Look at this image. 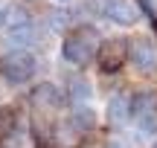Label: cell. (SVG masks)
<instances>
[{
  "instance_id": "cell-1",
  "label": "cell",
  "mask_w": 157,
  "mask_h": 148,
  "mask_svg": "<svg viewBox=\"0 0 157 148\" xmlns=\"http://www.w3.org/2000/svg\"><path fill=\"white\" fill-rule=\"evenodd\" d=\"M99 44H102V38L96 32V26L78 23L61 38V58L67 64H73V67H87L90 61H96Z\"/></svg>"
},
{
  "instance_id": "cell-2",
  "label": "cell",
  "mask_w": 157,
  "mask_h": 148,
  "mask_svg": "<svg viewBox=\"0 0 157 148\" xmlns=\"http://www.w3.org/2000/svg\"><path fill=\"white\" fill-rule=\"evenodd\" d=\"M38 73V58L29 50H9L0 55V79L9 84H29Z\"/></svg>"
},
{
  "instance_id": "cell-3",
  "label": "cell",
  "mask_w": 157,
  "mask_h": 148,
  "mask_svg": "<svg viewBox=\"0 0 157 148\" xmlns=\"http://www.w3.org/2000/svg\"><path fill=\"white\" fill-rule=\"evenodd\" d=\"M128 110L131 119L140 125V131L157 134V90L151 87H140L128 96Z\"/></svg>"
},
{
  "instance_id": "cell-4",
  "label": "cell",
  "mask_w": 157,
  "mask_h": 148,
  "mask_svg": "<svg viewBox=\"0 0 157 148\" xmlns=\"http://www.w3.org/2000/svg\"><path fill=\"white\" fill-rule=\"evenodd\" d=\"M128 64V38H102L99 52H96V67L102 70L105 76H113Z\"/></svg>"
},
{
  "instance_id": "cell-5",
  "label": "cell",
  "mask_w": 157,
  "mask_h": 148,
  "mask_svg": "<svg viewBox=\"0 0 157 148\" xmlns=\"http://www.w3.org/2000/svg\"><path fill=\"white\" fill-rule=\"evenodd\" d=\"M128 61L140 76H154L157 73V41L148 35H137L128 41Z\"/></svg>"
},
{
  "instance_id": "cell-6",
  "label": "cell",
  "mask_w": 157,
  "mask_h": 148,
  "mask_svg": "<svg viewBox=\"0 0 157 148\" xmlns=\"http://www.w3.org/2000/svg\"><path fill=\"white\" fill-rule=\"evenodd\" d=\"M99 6H102V15L111 23H117V26H134L143 17L137 0H102Z\"/></svg>"
},
{
  "instance_id": "cell-7",
  "label": "cell",
  "mask_w": 157,
  "mask_h": 148,
  "mask_svg": "<svg viewBox=\"0 0 157 148\" xmlns=\"http://www.w3.org/2000/svg\"><path fill=\"white\" fill-rule=\"evenodd\" d=\"M29 102L38 113H52L64 105V90L52 81H38V84L29 90Z\"/></svg>"
},
{
  "instance_id": "cell-8",
  "label": "cell",
  "mask_w": 157,
  "mask_h": 148,
  "mask_svg": "<svg viewBox=\"0 0 157 148\" xmlns=\"http://www.w3.org/2000/svg\"><path fill=\"white\" fill-rule=\"evenodd\" d=\"M67 122L73 125L76 134H93L96 125H99V116H96V110L90 108V105H76V108L70 110Z\"/></svg>"
},
{
  "instance_id": "cell-9",
  "label": "cell",
  "mask_w": 157,
  "mask_h": 148,
  "mask_svg": "<svg viewBox=\"0 0 157 148\" xmlns=\"http://www.w3.org/2000/svg\"><path fill=\"white\" fill-rule=\"evenodd\" d=\"M90 96H93V84H90L84 76H73L67 79V90H64V99H70V105H90Z\"/></svg>"
},
{
  "instance_id": "cell-10",
  "label": "cell",
  "mask_w": 157,
  "mask_h": 148,
  "mask_svg": "<svg viewBox=\"0 0 157 148\" xmlns=\"http://www.w3.org/2000/svg\"><path fill=\"white\" fill-rule=\"evenodd\" d=\"M105 113H108V122H111L113 128H122L125 122L131 119V110H128V96H125V93H113V96L108 99Z\"/></svg>"
},
{
  "instance_id": "cell-11",
  "label": "cell",
  "mask_w": 157,
  "mask_h": 148,
  "mask_svg": "<svg viewBox=\"0 0 157 148\" xmlns=\"http://www.w3.org/2000/svg\"><path fill=\"white\" fill-rule=\"evenodd\" d=\"M17 131V110L12 105H0V145Z\"/></svg>"
},
{
  "instance_id": "cell-12",
  "label": "cell",
  "mask_w": 157,
  "mask_h": 148,
  "mask_svg": "<svg viewBox=\"0 0 157 148\" xmlns=\"http://www.w3.org/2000/svg\"><path fill=\"white\" fill-rule=\"evenodd\" d=\"M67 23H70V12H52V15H50V26L52 29H61V26H67Z\"/></svg>"
},
{
  "instance_id": "cell-13",
  "label": "cell",
  "mask_w": 157,
  "mask_h": 148,
  "mask_svg": "<svg viewBox=\"0 0 157 148\" xmlns=\"http://www.w3.org/2000/svg\"><path fill=\"white\" fill-rule=\"evenodd\" d=\"M102 148H131L128 142H125V139H119V137H108L105 139V145Z\"/></svg>"
},
{
  "instance_id": "cell-14",
  "label": "cell",
  "mask_w": 157,
  "mask_h": 148,
  "mask_svg": "<svg viewBox=\"0 0 157 148\" xmlns=\"http://www.w3.org/2000/svg\"><path fill=\"white\" fill-rule=\"evenodd\" d=\"M3 26H6V6L0 3V29H3Z\"/></svg>"
},
{
  "instance_id": "cell-15",
  "label": "cell",
  "mask_w": 157,
  "mask_h": 148,
  "mask_svg": "<svg viewBox=\"0 0 157 148\" xmlns=\"http://www.w3.org/2000/svg\"><path fill=\"white\" fill-rule=\"evenodd\" d=\"M52 3H58V6H67V3H73V0H52Z\"/></svg>"
},
{
  "instance_id": "cell-16",
  "label": "cell",
  "mask_w": 157,
  "mask_h": 148,
  "mask_svg": "<svg viewBox=\"0 0 157 148\" xmlns=\"http://www.w3.org/2000/svg\"><path fill=\"white\" fill-rule=\"evenodd\" d=\"M47 148H64V145H56V142H52V145H47Z\"/></svg>"
},
{
  "instance_id": "cell-17",
  "label": "cell",
  "mask_w": 157,
  "mask_h": 148,
  "mask_svg": "<svg viewBox=\"0 0 157 148\" xmlns=\"http://www.w3.org/2000/svg\"><path fill=\"white\" fill-rule=\"evenodd\" d=\"M151 148H157V139H154V142H151Z\"/></svg>"
},
{
  "instance_id": "cell-18",
  "label": "cell",
  "mask_w": 157,
  "mask_h": 148,
  "mask_svg": "<svg viewBox=\"0 0 157 148\" xmlns=\"http://www.w3.org/2000/svg\"><path fill=\"white\" fill-rule=\"evenodd\" d=\"M154 32H157V23H154Z\"/></svg>"
},
{
  "instance_id": "cell-19",
  "label": "cell",
  "mask_w": 157,
  "mask_h": 148,
  "mask_svg": "<svg viewBox=\"0 0 157 148\" xmlns=\"http://www.w3.org/2000/svg\"><path fill=\"white\" fill-rule=\"evenodd\" d=\"M82 148H90V145H82Z\"/></svg>"
}]
</instances>
